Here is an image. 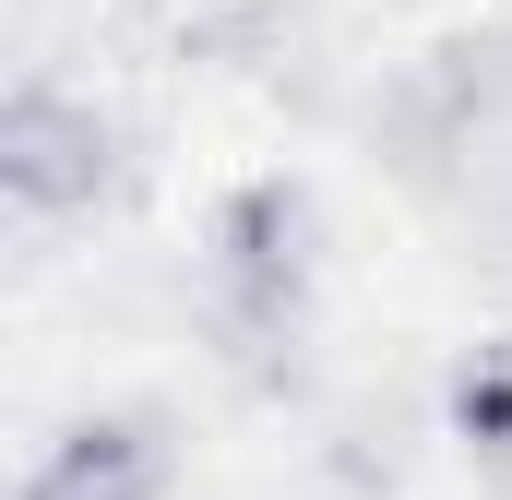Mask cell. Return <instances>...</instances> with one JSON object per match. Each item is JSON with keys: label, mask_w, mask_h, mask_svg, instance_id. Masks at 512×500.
<instances>
[{"label": "cell", "mask_w": 512, "mask_h": 500, "mask_svg": "<svg viewBox=\"0 0 512 500\" xmlns=\"http://www.w3.org/2000/svg\"><path fill=\"white\" fill-rule=\"evenodd\" d=\"M167 489V417L155 405H96L72 417L12 500H155Z\"/></svg>", "instance_id": "3957f363"}, {"label": "cell", "mask_w": 512, "mask_h": 500, "mask_svg": "<svg viewBox=\"0 0 512 500\" xmlns=\"http://www.w3.org/2000/svg\"><path fill=\"white\" fill-rule=\"evenodd\" d=\"M108 179H120L108 108H84L60 84H12V108H0V191H12V215H96Z\"/></svg>", "instance_id": "7a4b0ae2"}, {"label": "cell", "mask_w": 512, "mask_h": 500, "mask_svg": "<svg viewBox=\"0 0 512 500\" xmlns=\"http://www.w3.org/2000/svg\"><path fill=\"white\" fill-rule=\"evenodd\" d=\"M310 286H322V203H310V179H286V167L239 179L215 203V298H227V322L298 334Z\"/></svg>", "instance_id": "6da1fadb"}, {"label": "cell", "mask_w": 512, "mask_h": 500, "mask_svg": "<svg viewBox=\"0 0 512 500\" xmlns=\"http://www.w3.org/2000/svg\"><path fill=\"white\" fill-rule=\"evenodd\" d=\"M453 441L489 453V465H512V334H489V346L453 370Z\"/></svg>", "instance_id": "277c9868"}]
</instances>
